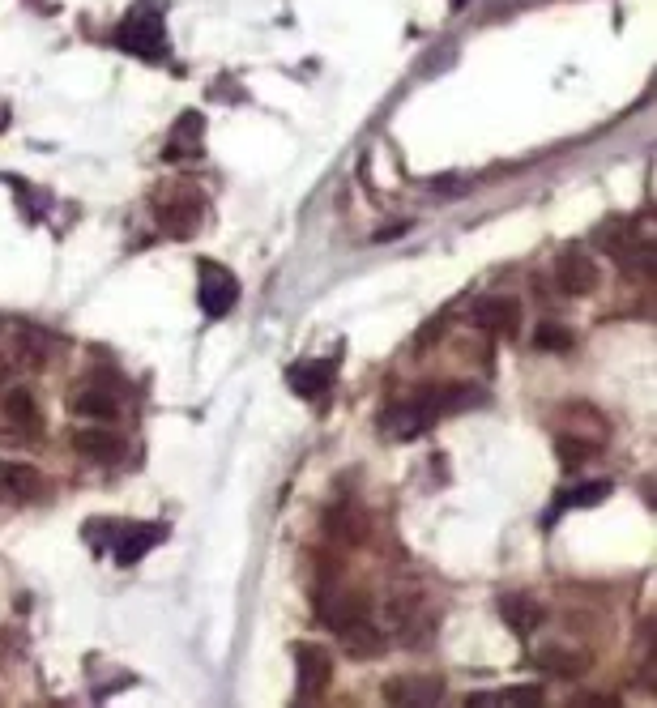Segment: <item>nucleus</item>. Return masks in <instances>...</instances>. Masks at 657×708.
<instances>
[{
  "label": "nucleus",
  "mask_w": 657,
  "mask_h": 708,
  "mask_svg": "<svg viewBox=\"0 0 657 708\" xmlns=\"http://www.w3.org/2000/svg\"><path fill=\"white\" fill-rule=\"evenodd\" d=\"M154 218H158V227H163L167 235L188 239V235H197V227H201L205 201H201L197 188H158Z\"/></svg>",
  "instance_id": "nucleus-1"
},
{
  "label": "nucleus",
  "mask_w": 657,
  "mask_h": 708,
  "mask_svg": "<svg viewBox=\"0 0 657 708\" xmlns=\"http://www.w3.org/2000/svg\"><path fill=\"white\" fill-rule=\"evenodd\" d=\"M116 47L137 60H163L167 56V30H163V18H158L154 9H137L128 13L116 30Z\"/></svg>",
  "instance_id": "nucleus-2"
},
{
  "label": "nucleus",
  "mask_w": 657,
  "mask_h": 708,
  "mask_svg": "<svg viewBox=\"0 0 657 708\" xmlns=\"http://www.w3.org/2000/svg\"><path fill=\"white\" fill-rule=\"evenodd\" d=\"M235 299H239V282H235V273L231 269H222L214 261H201V282H197V303H201V312L205 316H227L235 308Z\"/></svg>",
  "instance_id": "nucleus-3"
},
{
  "label": "nucleus",
  "mask_w": 657,
  "mask_h": 708,
  "mask_svg": "<svg viewBox=\"0 0 657 708\" xmlns=\"http://www.w3.org/2000/svg\"><path fill=\"white\" fill-rule=\"evenodd\" d=\"M333 679V657L320 645H295V700L325 696Z\"/></svg>",
  "instance_id": "nucleus-4"
},
{
  "label": "nucleus",
  "mask_w": 657,
  "mask_h": 708,
  "mask_svg": "<svg viewBox=\"0 0 657 708\" xmlns=\"http://www.w3.org/2000/svg\"><path fill=\"white\" fill-rule=\"evenodd\" d=\"M380 696L393 708H431L444 700V683L431 679V674H397L380 687Z\"/></svg>",
  "instance_id": "nucleus-5"
},
{
  "label": "nucleus",
  "mask_w": 657,
  "mask_h": 708,
  "mask_svg": "<svg viewBox=\"0 0 657 708\" xmlns=\"http://www.w3.org/2000/svg\"><path fill=\"white\" fill-rule=\"evenodd\" d=\"M333 376H338V367L329 359H308V363H295L291 372H286V384L299 393V397H325L333 389Z\"/></svg>",
  "instance_id": "nucleus-6"
},
{
  "label": "nucleus",
  "mask_w": 657,
  "mask_h": 708,
  "mask_svg": "<svg viewBox=\"0 0 657 708\" xmlns=\"http://www.w3.org/2000/svg\"><path fill=\"white\" fill-rule=\"evenodd\" d=\"M555 286L568 299H581L598 286V265L589 261V256H564V261L555 265Z\"/></svg>",
  "instance_id": "nucleus-7"
},
{
  "label": "nucleus",
  "mask_w": 657,
  "mask_h": 708,
  "mask_svg": "<svg viewBox=\"0 0 657 708\" xmlns=\"http://www.w3.org/2000/svg\"><path fill=\"white\" fill-rule=\"evenodd\" d=\"M163 534H167V525H128L124 534H116V551H111V555H116L120 568H133L150 546L163 542Z\"/></svg>",
  "instance_id": "nucleus-8"
},
{
  "label": "nucleus",
  "mask_w": 657,
  "mask_h": 708,
  "mask_svg": "<svg viewBox=\"0 0 657 708\" xmlns=\"http://www.w3.org/2000/svg\"><path fill=\"white\" fill-rule=\"evenodd\" d=\"M474 320L491 333H517L521 329V303L517 299H504V295H491L474 308Z\"/></svg>",
  "instance_id": "nucleus-9"
},
{
  "label": "nucleus",
  "mask_w": 657,
  "mask_h": 708,
  "mask_svg": "<svg viewBox=\"0 0 657 708\" xmlns=\"http://www.w3.org/2000/svg\"><path fill=\"white\" fill-rule=\"evenodd\" d=\"M43 491L39 474L22 461H0V500H35Z\"/></svg>",
  "instance_id": "nucleus-10"
},
{
  "label": "nucleus",
  "mask_w": 657,
  "mask_h": 708,
  "mask_svg": "<svg viewBox=\"0 0 657 708\" xmlns=\"http://www.w3.org/2000/svg\"><path fill=\"white\" fill-rule=\"evenodd\" d=\"M73 448L90 461H116L124 453V440L107 427H86V431H73Z\"/></svg>",
  "instance_id": "nucleus-11"
},
{
  "label": "nucleus",
  "mask_w": 657,
  "mask_h": 708,
  "mask_svg": "<svg viewBox=\"0 0 657 708\" xmlns=\"http://www.w3.org/2000/svg\"><path fill=\"white\" fill-rule=\"evenodd\" d=\"M500 619L517 636H530V632H538V627H542V606L534 598H525V593H508V598L500 602Z\"/></svg>",
  "instance_id": "nucleus-12"
},
{
  "label": "nucleus",
  "mask_w": 657,
  "mask_h": 708,
  "mask_svg": "<svg viewBox=\"0 0 657 708\" xmlns=\"http://www.w3.org/2000/svg\"><path fill=\"white\" fill-rule=\"evenodd\" d=\"M342 649L350 653V657H359V662H367V657H376V653H384V632L372 623V619H359V623H350V627H342Z\"/></svg>",
  "instance_id": "nucleus-13"
},
{
  "label": "nucleus",
  "mask_w": 657,
  "mask_h": 708,
  "mask_svg": "<svg viewBox=\"0 0 657 708\" xmlns=\"http://www.w3.org/2000/svg\"><path fill=\"white\" fill-rule=\"evenodd\" d=\"M197 154H201V116H197V111H184L163 158H167V163H184V158H197Z\"/></svg>",
  "instance_id": "nucleus-14"
},
{
  "label": "nucleus",
  "mask_w": 657,
  "mask_h": 708,
  "mask_svg": "<svg viewBox=\"0 0 657 708\" xmlns=\"http://www.w3.org/2000/svg\"><path fill=\"white\" fill-rule=\"evenodd\" d=\"M534 662H538L542 674H555V679H576V674L585 670V657L581 653H568V649H559V645L555 649H542Z\"/></svg>",
  "instance_id": "nucleus-15"
},
{
  "label": "nucleus",
  "mask_w": 657,
  "mask_h": 708,
  "mask_svg": "<svg viewBox=\"0 0 657 708\" xmlns=\"http://www.w3.org/2000/svg\"><path fill=\"white\" fill-rule=\"evenodd\" d=\"M69 410L82 414V418H116L120 406H116V397H111L107 389H82V393H73Z\"/></svg>",
  "instance_id": "nucleus-16"
},
{
  "label": "nucleus",
  "mask_w": 657,
  "mask_h": 708,
  "mask_svg": "<svg viewBox=\"0 0 657 708\" xmlns=\"http://www.w3.org/2000/svg\"><path fill=\"white\" fill-rule=\"evenodd\" d=\"M5 414H9V423H18V427H39V406H35V393H26V389H9L5 397Z\"/></svg>",
  "instance_id": "nucleus-17"
},
{
  "label": "nucleus",
  "mask_w": 657,
  "mask_h": 708,
  "mask_svg": "<svg viewBox=\"0 0 657 708\" xmlns=\"http://www.w3.org/2000/svg\"><path fill=\"white\" fill-rule=\"evenodd\" d=\"M470 704H542V687L525 683V687H504L495 696H470Z\"/></svg>",
  "instance_id": "nucleus-18"
},
{
  "label": "nucleus",
  "mask_w": 657,
  "mask_h": 708,
  "mask_svg": "<svg viewBox=\"0 0 657 708\" xmlns=\"http://www.w3.org/2000/svg\"><path fill=\"white\" fill-rule=\"evenodd\" d=\"M611 491H615L611 482L598 478V482H585V487H572V491L564 495V504H572V508H589V504H602Z\"/></svg>",
  "instance_id": "nucleus-19"
},
{
  "label": "nucleus",
  "mask_w": 657,
  "mask_h": 708,
  "mask_svg": "<svg viewBox=\"0 0 657 708\" xmlns=\"http://www.w3.org/2000/svg\"><path fill=\"white\" fill-rule=\"evenodd\" d=\"M555 453H559V461H564L568 470H576L581 461L594 457V444H589V440H572V436H555Z\"/></svg>",
  "instance_id": "nucleus-20"
},
{
  "label": "nucleus",
  "mask_w": 657,
  "mask_h": 708,
  "mask_svg": "<svg viewBox=\"0 0 657 708\" xmlns=\"http://www.w3.org/2000/svg\"><path fill=\"white\" fill-rule=\"evenodd\" d=\"M534 346H538V350H559V354H564V350H572V333H568L564 325H551V320H547V325H538Z\"/></svg>",
  "instance_id": "nucleus-21"
},
{
  "label": "nucleus",
  "mask_w": 657,
  "mask_h": 708,
  "mask_svg": "<svg viewBox=\"0 0 657 708\" xmlns=\"http://www.w3.org/2000/svg\"><path fill=\"white\" fill-rule=\"evenodd\" d=\"M410 231V222H389V227H380L376 239H397V235H406Z\"/></svg>",
  "instance_id": "nucleus-22"
},
{
  "label": "nucleus",
  "mask_w": 657,
  "mask_h": 708,
  "mask_svg": "<svg viewBox=\"0 0 657 708\" xmlns=\"http://www.w3.org/2000/svg\"><path fill=\"white\" fill-rule=\"evenodd\" d=\"M470 5V0H453V9H466Z\"/></svg>",
  "instance_id": "nucleus-23"
}]
</instances>
